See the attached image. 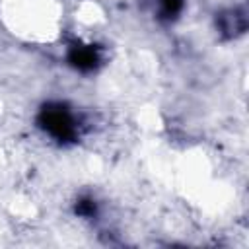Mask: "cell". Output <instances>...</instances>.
Wrapping results in <instances>:
<instances>
[{"label": "cell", "mask_w": 249, "mask_h": 249, "mask_svg": "<svg viewBox=\"0 0 249 249\" xmlns=\"http://www.w3.org/2000/svg\"><path fill=\"white\" fill-rule=\"evenodd\" d=\"M161 6H163V14L165 16H175L181 10L183 0H161Z\"/></svg>", "instance_id": "cell-5"}, {"label": "cell", "mask_w": 249, "mask_h": 249, "mask_svg": "<svg viewBox=\"0 0 249 249\" xmlns=\"http://www.w3.org/2000/svg\"><path fill=\"white\" fill-rule=\"evenodd\" d=\"M68 60H70V64H72L74 68L88 72V70H93V68L97 66V62H99V54H97V51H95L93 47L76 45V47L70 49V53H68Z\"/></svg>", "instance_id": "cell-2"}, {"label": "cell", "mask_w": 249, "mask_h": 249, "mask_svg": "<svg viewBox=\"0 0 249 249\" xmlns=\"http://www.w3.org/2000/svg\"><path fill=\"white\" fill-rule=\"evenodd\" d=\"M220 25H222V31H226L228 35H237L247 27V21H245L243 12L233 10V12L226 14V16H222Z\"/></svg>", "instance_id": "cell-3"}, {"label": "cell", "mask_w": 249, "mask_h": 249, "mask_svg": "<svg viewBox=\"0 0 249 249\" xmlns=\"http://www.w3.org/2000/svg\"><path fill=\"white\" fill-rule=\"evenodd\" d=\"M39 124L60 142H70L76 138V121L62 103L45 105L39 113Z\"/></svg>", "instance_id": "cell-1"}, {"label": "cell", "mask_w": 249, "mask_h": 249, "mask_svg": "<svg viewBox=\"0 0 249 249\" xmlns=\"http://www.w3.org/2000/svg\"><path fill=\"white\" fill-rule=\"evenodd\" d=\"M76 212L80 216H93L95 214V202L89 200V198H82L78 204H76Z\"/></svg>", "instance_id": "cell-4"}]
</instances>
